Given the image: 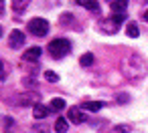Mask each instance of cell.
Wrapping results in <instances>:
<instances>
[{"mask_svg": "<svg viewBox=\"0 0 148 133\" xmlns=\"http://www.w3.org/2000/svg\"><path fill=\"white\" fill-rule=\"evenodd\" d=\"M67 129H69V119L59 117V119L55 121V131H57V133H67Z\"/></svg>", "mask_w": 148, "mask_h": 133, "instance_id": "30bf717a", "label": "cell"}, {"mask_svg": "<svg viewBox=\"0 0 148 133\" xmlns=\"http://www.w3.org/2000/svg\"><path fill=\"white\" fill-rule=\"evenodd\" d=\"M128 131H130L128 125H118V127H116V133H128Z\"/></svg>", "mask_w": 148, "mask_h": 133, "instance_id": "ffe728a7", "label": "cell"}, {"mask_svg": "<svg viewBox=\"0 0 148 133\" xmlns=\"http://www.w3.org/2000/svg\"><path fill=\"white\" fill-rule=\"evenodd\" d=\"M49 113H51V107H45L43 103L33 105V115H35V119H47Z\"/></svg>", "mask_w": 148, "mask_h": 133, "instance_id": "52a82bcc", "label": "cell"}, {"mask_svg": "<svg viewBox=\"0 0 148 133\" xmlns=\"http://www.w3.org/2000/svg\"><path fill=\"white\" fill-rule=\"evenodd\" d=\"M79 63H81V67H91V65H93V55H91V53H85V55L79 59Z\"/></svg>", "mask_w": 148, "mask_h": 133, "instance_id": "2e32d148", "label": "cell"}, {"mask_svg": "<svg viewBox=\"0 0 148 133\" xmlns=\"http://www.w3.org/2000/svg\"><path fill=\"white\" fill-rule=\"evenodd\" d=\"M0 36H2V26H0Z\"/></svg>", "mask_w": 148, "mask_h": 133, "instance_id": "cb8c5ba5", "label": "cell"}, {"mask_svg": "<svg viewBox=\"0 0 148 133\" xmlns=\"http://www.w3.org/2000/svg\"><path fill=\"white\" fill-rule=\"evenodd\" d=\"M29 32L35 34V36H45L49 32V22L45 18H31L29 20Z\"/></svg>", "mask_w": 148, "mask_h": 133, "instance_id": "3957f363", "label": "cell"}, {"mask_svg": "<svg viewBox=\"0 0 148 133\" xmlns=\"http://www.w3.org/2000/svg\"><path fill=\"white\" fill-rule=\"evenodd\" d=\"M4 12V0H0V14Z\"/></svg>", "mask_w": 148, "mask_h": 133, "instance_id": "7402d4cb", "label": "cell"}, {"mask_svg": "<svg viewBox=\"0 0 148 133\" xmlns=\"http://www.w3.org/2000/svg\"><path fill=\"white\" fill-rule=\"evenodd\" d=\"M41 55H43V49H39V47H31L29 51H25L23 59H25V61H29V63H35V61H39V59H41Z\"/></svg>", "mask_w": 148, "mask_h": 133, "instance_id": "8992f818", "label": "cell"}, {"mask_svg": "<svg viewBox=\"0 0 148 133\" xmlns=\"http://www.w3.org/2000/svg\"><path fill=\"white\" fill-rule=\"evenodd\" d=\"M112 10H114V14H124L126 12V8H128V0H112Z\"/></svg>", "mask_w": 148, "mask_h": 133, "instance_id": "ba28073f", "label": "cell"}, {"mask_svg": "<svg viewBox=\"0 0 148 133\" xmlns=\"http://www.w3.org/2000/svg\"><path fill=\"white\" fill-rule=\"evenodd\" d=\"M35 99H37L35 95H21V97H18V105H23V107H25V105H37Z\"/></svg>", "mask_w": 148, "mask_h": 133, "instance_id": "8fae6325", "label": "cell"}, {"mask_svg": "<svg viewBox=\"0 0 148 133\" xmlns=\"http://www.w3.org/2000/svg\"><path fill=\"white\" fill-rule=\"evenodd\" d=\"M101 107H103V103H101V101H83V105H81V109H83V111H91V113L99 111Z\"/></svg>", "mask_w": 148, "mask_h": 133, "instance_id": "9c48e42d", "label": "cell"}, {"mask_svg": "<svg viewBox=\"0 0 148 133\" xmlns=\"http://www.w3.org/2000/svg\"><path fill=\"white\" fill-rule=\"evenodd\" d=\"M128 99H130V97H128V95H124V93H122V95H118V103H126Z\"/></svg>", "mask_w": 148, "mask_h": 133, "instance_id": "44dd1931", "label": "cell"}, {"mask_svg": "<svg viewBox=\"0 0 148 133\" xmlns=\"http://www.w3.org/2000/svg\"><path fill=\"white\" fill-rule=\"evenodd\" d=\"M8 45H10V49H21L25 45V32L23 30H12L10 36H8Z\"/></svg>", "mask_w": 148, "mask_h": 133, "instance_id": "5b68a950", "label": "cell"}, {"mask_svg": "<svg viewBox=\"0 0 148 133\" xmlns=\"http://www.w3.org/2000/svg\"><path fill=\"white\" fill-rule=\"evenodd\" d=\"M71 18H73L71 14H63V16L59 18V22H63V24H69V22H71Z\"/></svg>", "mask_w": 148, "mask_h": 133, "instance_id": "d6986e66", "label": "cell"}, {"mask_svg": "<svg viewBox=\"0 0 148 133\" xmlns=\"http://www.w3.org/2000/svg\"><path fill=\"white\" fill-rule=\"evenodd\" d=\"M122 73H124V77L130 79V81H140V79H144V75H146V65H144L142 57L136 55V53L128 55V57L124 59V63H122Z\"/></svg>", "mask_w": 148, "mask_h": 133, "instance_id": "6da1fadb", "label": "cell"}, {"mask_svg": "<svg viewBox=\"0 0 148 133\" xmlns=\"http://www.w3.org/2000/svg\"><path fill=\"white\" fill-rule=\"evenodd\" d=\"M67 113H69V117H67V119H69L71 123H77V125H79V123H85V119H87V115L83 113V109H81V107H69V111H67Z\"/></svg>", "mask_w": 148, "mask_h": 133, "instance_id": "277c9868", "label": "cell"}, {"mask_svg": "<svg viewBox=\"0 0 148 133\" xmlns=\"http://www.w3.org/2000/svg\"><path fill=\"white\" fill-rule=\"evenodd\" d=\"M49 107H51V111H57V113H59V111H63V109H65V101L57 97V99H53V101H51V105H49Z\"/></svg>", "mask_w": 148, "mask_h": 133, "instance_id": "4fadbf2b", "label": "cell"}, {"mask_svg": "<svg viewBox=\"0 0 148 133\" xmlns=\"http://www.w3.org/2000/svg\"><path fill=\"white\" fill-rule=\"evenodd\" d=\"M47 51H49V55H51L53 59H63V57L69 55V51H71V43H69L67 38H55V41L49 43Z\"/></svg>", "mask_w": 148, "mask_h": 133, "instance_id": "7a4b0ae2", "label": "cell"}, {"mask_svg": "<svg viewBox=\"0 0 148 133\" xmlns=\"http://www.w3.org/2000/svg\"><path fill=\"white\" fill-rule=\"evenodd\" d=\"M45 79H47L49 83H57V81H59V75L53 73V71H45Z\"/></svg>", "mask_w": 148, "mask_h": 133, "instance_id": "e0dca14e", "label": "cell"}, {"mask_svg": "<svg viewBox=\"0 0 148 133\" xmlns=\"http://www.w3.org/2000/svg\"><path fill=\"white\" fill-rule=\"evenodd\" d=\"M6 79V65L4 61H0V81H4Z\"/></svg>", "mask_w": 148, "mask_h": 133, "instance_id": "ac0fdd59", "label": "cell"}, {"mask_svg": "<svg viewBox=\"0 0 148 133\" xmlns=\"http://www.w3.org/2000/svg\"><path fill=\"white\" fill-rule=\"evenodd\" d=\"M144 18H146V22H148V10H146V12H144Z\"/></svg>", "mask_w": 148, "mask_h": 133, "instance_id": "603a6c76", "label": "cell"}, {"mask_svg": "<svg viewBox=\"0 0 148 133\" xmlns=\"http://www.w3.org/2000/svg\"><path fill=\"white\" fill-rule=\"evenodd\" d=\"M29 4H31V0H12V8H14L16 12H23Z\"/></svg>", "mask_w": 148, "mask_h": 133, "instance_id": "7c38bea8", "label": "cell"}, {"mask_svg": "<svg viewBox=\"0 0 148 133\" xmlns=\"http://www.w3.org/2000/svg\"><path fill=\"white\" fill-rule=\"evenodd\" d=\"M126 34H128L130 38H136V36L140 34V30H138V26H136L134 22H130V24H126Z\"/></svg>", "mask_w": 148, "mask_h": 133, "instance_id": "5bb4252c", "label": "cell"}, {"mask_svg": "<svg viewBox=\"0 0 148 133\" xmlns=\"http://www.w3.org/2000/svg\"><path fill=\"white\" fill-rule=\"evenodd\" d=\"M83 8H87V10H93V12H97L99 10V4L97 2H93V0H81V2H79Z\"/></svg>", "mask_w": 148, "mask_h": 133, "instance_id": "9a60e30c", "label": "cell"}]
</instances>
